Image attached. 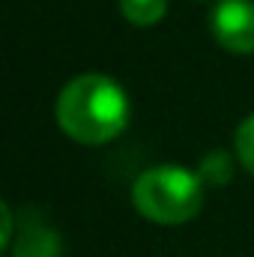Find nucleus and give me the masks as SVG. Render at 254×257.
I'll return each mask as SVG.
<instances>
[{
  "label": "nucleus",
  "mask_w": 254,
  "mask_h": 257,
  "mask_svg": "<svg viewBox=\"0 0 254 257\" xmlns=\"http://www.w3.org/2000/svg\"><path fill=\"white\" fill-rule=\"evenodd\" d=\"M57 123L78 144H108L129 123L126 90L108 75H78L57 99Z\"/></svg>",
  "instance_id": "1"
},
{
  "label": "nucleus",
  "mask_w": 254,
  "mask_h": 257,
  "mask_svg": "<svg viewBox=\"0 0 254 257\" xmlns=\"http://www.w3.org/2000/svg\"><path fill=\"white\" fill-rule=\"evenodd\" d=\"M132 200L156 224H186L203 206V180L180 165H159L135 180Z\"/></svg>",
  "instance_id": "2"
},
{
  "label": "nucleus",
  "mask_w": 254,
  "mask_h": 257,
  "mask_svg": "<svg viewBox=\"0 0 254 257\" xmlns=\"http://www.w3.org/2000/svg\"><path fill=\"white\" fill-rule=\"evenodd\" d=\"M215 42L230 54H254V3L221 0L209 15Z\"/></svg>",
  "instance_id": "3"
},
{
  "label": "nucleus",
  "mask_w": 254,
  "mask_h": 257,
  "mask_svg": "<svg viewBox=\"0 0 254 257\" xmlns=\"http://www.w3.org/2000/svg\"><path fill=\"white\" fill-rule=\"evenodd\" d=\"M15 257H60V236L45 221L33 218L21 227V233L12 239Z\"/></svg>",
  "instance_id": "4"
},
{
  "label": "nucleus",
  "mask_w": 254,
  "mask_h": 257,
  "mask_svg": "<svg viewBox=\"0 0 254 257\" xmlns=\"http://www.w3.org/2000/svg\"><path fill=\"white\" fill-rule=\"evenodd\" d=\"M120 12L135 27H153L165 18L168 0H120Z\"/></svg>",
  "instance_id": "5"
},
{
  "label": "nucleus",
  "mask_w": 254,
  "mask_h": 257,
  "mask_svg": "<svg viewBox=\"0 0 254 257\" xmlns=\"http://www.w3.org/2000/svg\"><path fill=\"white\" fill-rule=\"evenodd\" d=\"M236 156H239L242 168L254 174V114L245 117L236 128Z\"/></svg>",
  "instance_id": "6"
}]
</instances>
